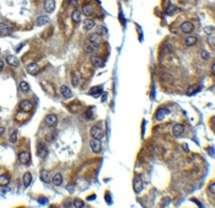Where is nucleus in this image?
I'll list each match as a JSON object with an SVG mask.
<instances>
[{
	"label": "nucleus",
	"mask_w": 215,
	"mask_h": 208,
	"mask_svg": "<svg viewBox=\"0 0 215 208\" xmlns=\"http://www.w3.org/2000/svg\"><path fill=\"white\" fill-rule=\"evenodd\" d=\"M37 155H38L41 159L47 158V155H48V148L43 142H39L38 145H37Z\"/></svg>",
	"instance_id": "1"
},
{
	"label": "nucleus",
	"mask_w": 215,
	"mask_h": 208,
	"mask_svg": "<svg viewBox=\"0 0 215 208\" xmlns=\"http://www.w3.org/2000/svg\"><path fill=\"white\" fill-rule=\"evenodd\" d=\"M90 133L91 136H92V138H98V139H101V138L103 137V130L101 127H98V126H92L90 129Z\"/></svg>",
	"instance_id": "2"
},
{
	"label": "nucleus",
	"mask_w": 215,
	"mask_h": 208,
	"mask_svg": "<svg viewBox=\"0 0 215 208\" xmlns=\"http://www.w3.org/2000/svg\"><path fill=\"white\" fill-rule=\"evenodd\" d=\"M133 187H134V191L136 193H139L140 191L143 190V180H142V176H140V175H136V176L134 177Z\"/></svg>",
	"instance_id": "3"
},
{
	"label": "nucleus",
	"mask_w": 215,
	"mask_h": 208,
	"mask_svg": "<svg viewBox=\"0 0 215 208\" xmlns=\"http://www.w3.org/2000/svg\"><path fill=\"white\" fill-rule=\"evenodd\" d=\"M180 28H181V31L183 32V33H192L193 30H194V26H193L192 22L184 21V22L181 23V27Z\"/></svg>",
	"instance_id": "4"
},
{
	"label": "nucleus",
	"mask_w": 215,
	"mask_h": 208,
	"mask_svg": "<svg viewBox=\"0 0 215 208\" xmlns=\"http://www.w3.org/2000/svg\"><path fill=\"white\" fill-rule=\"evenodd\" d=\"M90 146L91 149H92L93 153H98L101 150V139H98V138H93V139H91L90 142Z\"/></svg>",
	"instance_id": "5"
},
{
	"label": "nucleus",
	"mask_w": 215,
	"mask_h": 208,
	"mask_svg": "<svg viewBox=\"0 0 215 208\" xmlns=\"http://www.w3.org/2000/svg\"><path fill=\"white\" fill-rule=\"evenodd\" d=\"M44 122L48 127H54V126L58 123V117L55 115H53V113H51V115H48L47 117H45Z\"/></svg>",
	"instance_id": "6"
},
{
	"label": "nucleus",
	"mask_w": 215,
	"mask_h": 208,
	"mask_svg": "<svg viewBox=\"0 0 215 208\" xmlns=\"http://www.w3.org/2000/svg\"><path fill=\"white\" fill-rule=\"evenodd\" d=\"M168 115H170V110L168 108H159L158 112H156V115H155V118L158 121H162L164 118Z\"/></svg>",
	"instance_id": "7"
},
{
	"label": "nucleus",
	"mask_w": 215,
	"mask_h": 208,
	"mask_svg": "<svg viewBox=\"0 0 215 208\" xmlns=\"http://www.w3.org/2000/svg\"><path fill=\"white\" fill-rule=\"evenodd\" d=\"M26 70L28 74H31V75H36L37 73L39 72V65L37 64V63H30L26 67Z\"/></svg>",
	"instance_id": "8"
},
{
	"label": "nucleus",
	"mask_w": 215,
	"mask_h": 208,
	"mask_svg": "<svg viewBox=\"0 0 215 208\" xmlns=\"http://www.w3.org/2000/svg\"><path fill=\"white\" fill-rule=\"evenodd\" d=\"M30 159H31V154L28 152H21L19 154V161L21 163V164H28L30 163Z\"/></svg>",
	"instance_id": "9"
},
{
	"label": "nucleus",
	"mask_w": 215,
	"mask_h": 208,
	"mask_svg": "<svg viewBox=\"0 0 215 208\" xmlns=\"http://www.w3.org/2000/svg\"><path fill=\"white\" fill-rule=\"evenodd\" d=\"M44 10L47 13H53L55 10V1L54 0H45L44 1Z\"/></svg>",
	"instance_id": "10"
},
{
	"label": "nucleus",
	"mask_w": 215,
	"mask_h": 208,
	"mask_svg": "<svg viewBox=\"0 0 215 208\" xmlns=\"http://www.w3.org/2000/svg\"><path fill=\"white\" fill-rule=\"evenodd\" d=\"M20 108L22 110L23 112H28L32 110V104L30 100H22L21 102H20Z\"/></svg>",
	"instance_id": "11"
},
{
	"label": "nucleus",
	"mask_w": 215,
	"mask_h": 208,
	"mask_svg": "<svg viewBox=\"0 0 215 208\" xmlns=\"http://www.w3.org/2000/svg\"><path fill=\"white\" fill-rule=\"evenodd\" d=\"M183 132H184V126H182V124H175L172 127V133H173V136H176V137L182 136Z\"/></svg>",
	"instance_id": "12"
},
{
	"label": "nucleus",
	"mask_w": 215,
	"mask_h": 208,
	"mask_svg": "<svg viewBox=\"0 0 215 208\" xmlns=\"http://www.w3.org/2000/svg\"><path fill=\"white\" fill-rule=\"evenodd\" d=\"M81 13L86 15V16H91V15H93L95 13V9L92 7V5H89V4H85L84 6H82V9H81Z\"/></svg>",
	"instance_id": "13"
},
{
	"label": "nucleus",
	"mask_w": 215,
	"mask_h": 208,
	"mask_svg": "<svg viewBox=\"0 0 215 208\" xmlns=\"http://www.w3.org/2000/svg\"><path fill=\"white\" fill-rule=\"evenodd\" d=\"M59 91H60L61 95H63V96L65 97V99H69V97H71V96H73L71 91H70V89L67 86V85H61L60 89H59Z\"/></svg>",
	"instance_id": "14"
},
{
	"label": "nucleus",
	"mask_w": 215,
	"mask_h": 208,
	"mask_svg": "<svg viewBox=\"0 0 215 208\" xmlns=\"http://www.w3.org/2000/svg\"><path fill=\"white\" fill-rule=\"evenodd\" d=\"M6 62L9 65H11V67H19L20 65V60L16 58L15 56H7L6 57Z\"/></svg>",
	"instance_id": "15"
},
{
	"label": "nucleus",
	"mask_w": 215,
	"mask_h": 208,
	"mask_svg": "<svg viewBox=\"0 0 215 208\" xmlns=\"http://www.w3.org/2000/svg\"><path fill=\"white\" fill-rule=\"evenodd\" d=\"M91 63H92V65L95 68H101L103 65V60L100 58V57L92 56V57H91Z\"/></svg>",
	"instance_id": "16"
},
{
	"label": "nucleus",
	"mask_w": 215,
	"mask_h": 208,
	"mask_svg": "<svg viewBox=\"0 0 215 208\" xmlns=\"http://www.w3.org/2000/svg\"><path fill=\"white\" fill-rule=\"evenodd\" d=\"M22 181H23V186L28 187L32 182V174L31 173H25L23 176H22Z\"/></svg>",
	"instance_id": "17"
},
{
	"label": "nucleus",
	"mask_w": 215,
	"mask_h": 208,
	"mask_svg": "<svg viewBox=\"0 0 215 208\" xmlns=\"http://www.w3.org/2000/svg\"><path fill=\"white\" fill-rule=\"evenodd\" d=\"M49 17H47V16H39V17H37L36 20V25L37 26H44L47 25V23H49Z\"/></svg>",
	"instance_id": "18"
},
{
	"label": "nucleus",
	"mask_w": 215,
	"mask_h": 208,
	"mask_svg": "<svg viewBox=\"0 0 215 208\" xmlns=\"http://www.w3.org/2000/svg\"><path fill=\"white\" fill-rule=\"evenodd\" d=\"M41 179H42L43 182L48 183L49 181H51V174H49V171L45 170V169H43L42 171H41Z\"/></svg>",
	"instance_id": "19"
},
{
	"label": "nucleus",
	"mask_w": 215,
	"mask_h": 208,
	"mask_svg": "<svg viewBox=\"0 0 215 208\" xmlns=\"http://www.w3.org/2000/svg\"><path fill=\"white\" fill-rule=\"evenodd\" d=\"M52 182H53V185L54 186H60L61 185V182H63V176H61V174H55L54 176H53L52 179Z\"/></svg>",
	"instance_id": "20"
},
{
	"label": "nucleus",
	"mask_w": 215,
	"mask_h": 208,
	"mask_svg": "<svg viewBox=\"0 0 215 208\" xmlns=\"http://www.w3.org/2000/svg\"><path fill=\"white\" fill-rule=\"evenodd\" d=\"M81 83H82L81 76L77 75V74H73V78H71V84H73V86H74V88H77L79 85H81Z\"/></svg>",
	"instance_id": "21"
},
{
	"label": "nucleus",
	"mask_w": 215,
	"mask_h": 208,
	"mask_svg": "<svg viewBox=\"0 0 215 208\" xmlns=\"http://www.w3.org/2000/svg\"><path fill=\"white\" fill-rule=\"evenodd\" d=\"M0 33L1 35H10L11 33V27L7 26L6 23H0Z\"/></svg>",
	"instance_id": "22"
},
{
	"label": "nucleus",
	"mask_w": 215,
	"mask_h": 208,
	"mask_svg": "<svg viewBox=\"0 0 215 208\" xmlns=\"http://www.w3.org/2000/svg\"><path fill=\"white\" fill-rule=\"evenodd\" d=\"M93 26H95V21H93V20L87 19V20H85V21H84V30L85 31H90L91 28H93Z\"/></svg>",
	"instance_id": "23"
},
{
	"label": "nucleus",
	"mask_w": 215,
	"mask_h": 208,
	"mask_svg": "<svg viewBox=\"0 0 215 208\" xmlns=\"http://www.w3.org/2000/svg\"><path fill=\"white\" fill-rule=\"evenodd\" d=\"M90 42L91 43H93V44H100L101 42V35H98V33H93V35H91L90 36Z\"/></svg>",
	"instance_id": "24"
},
{
	"label": "nucleus",
	"mask_w": 215,
	"mask_h": 208,
	"mask_svg": "<svg viewBox=\"0 0 215 208\" xmlns=\"http://www.w3.org/2000/svg\"><path fill=\"white\" fill-rule=\"evenodd\" d=\"M197 37H193V36H188L187 38L184 39V43H186V46H188V47H191V46H194V44L197 43Z\"/></svg>",
	"instance_id": "25"
},
{
	"label": "nucleus",
	"mask_w": 215,
	"mask_h": 208,
	"mask_svg": "<svg viewBox=\"0 0 215 208\" xmlns=\"http://www.w3.org/2000/svg\"><path fill=\"white\" fill-rule=\"evenodd\" d=\"M81 19V11L80 10H74L71 14V20L74 22H79Z\"/></svg>",
	"instance_id": "26"
},
{
	"label": "nucleus",
	"mask_w": 215,
	"mask_h": 208,
	"mask_svg": "<svg viewBox=\"0 0 215 208\" xmlns=\"http://www.w3.org/2000/svg\"><path fill=\"white\" fill-rule=\"evenodd\" d=\"M97 48H98V46L97 44H93V43H89L87 46L85 47V51L87 52V53H93V52H96L97 51Z\"/></svg>",
	"instance_id": "27"
},
{
	"label": "nucleus",
	"mask_w": 215,
	"mask_h": 208,
	"mask_svg": "<svg viewBox=\"0 0 215 208\" xmlns=\"http://www.w3.org/2000/svg\"><path fill=\"white\" fill-rule=\"evenodd\" d=\"M101 92H102V86H93V88L90 90V94H91L92 96H98Z\"/></svg>",
	"instance_id": "28"
},
{
	"label": "nucleus",
	"mask_w": 215,
	"mask_h": 208,
	"mask_svg": "<svg viewBox=\"0 0 215 208\" xmlns=\"http://www.w3.org/2000/svg\"><path fill=\"white\" fill-rule=\"evenodd\" d=\"M17 136H19L17 129H14V130H12V132H11L10 137H9V139H10L11 143H16V142H17Z\"/></svg>",
	"instance_id": "29"
},
{
	"label": "nucleus",
	"mask_w": 215,
	"mask_h": 208,
	"mask_svg": "<svg viewBox=\"0 0 215 208\" xmlns=\"http://www.w3.org/2000/svg\"><path fill=\"white\" fill-rule=\"evenodd\" d=\"M20 90L22 92H28L30 91V85H28L26 81H21V83H20Z\"/></svg>",
	"instance_id": "30"
},
{
	"label": "nucleus",
	"mask_w": 215,
	"mask_h": 208,
	"mask_svg": "<svg viewBox=\"0 0 215 208\" xmlns=\"http://www.w3.org/2000/svg\"><path fill=\"white\" fill-rule=\"evenodd\" d=\"M176 11H178V9H177L176 6H173V5H170V6H168L167 9H166V14L171 16V15H173V14H176Z\"/></svg>",
	"instance_id": "31"
},
{
	"label": "nucleus",
	"mask_w": 215,
	"mask_h": 208,
	"mask_svg": "<svg viewBox=\"0 0 215 208\" xmlns=\"http://www.w3.org/2000/svg\"><path fill=\"white\" fill-rule=\"evenodd\" d=\"M9 181H10V179L7 175H1V176H0V185H7Z\"/></svg>",
	"instance_id": "32"
},
{
	"label": "nucleus",
	"mask_w": 215,
	"mask_h": 208,
	"mask_svg": "<svg viewBox=\"0 0 215 208\" xmlns=\"http://www.w3.org/2000/svg\"><path fill=\"white\" fill-rule=\"evenodd\" d=\"M84 206H85V203L82 202L80 198H75V199H74V207L79 208V207H84Z\"/></svg>",
	"instance_id": "33"
},
{
	"label": "nucleus",
	"mask_w": 215,
	"mask_h": 208,
	"mask_svg": "<svg viewBox=\"0 0 215 208\" xmlns=\"http://www.w3.org/2000/svg\"><path fill=\"white\" fill-rule=\"evenodd\" d=\"M200 57H202V58H203L204 60H208L209 57H210V54H209V52L206 51V49H202V51H200Z\"/></svg>",
	"instance_id": "34"
},
{
	"label": "nucleus",
	"mask_w": 215,
	"mask_h": 208,
	"mask_svg": "<svg viewBox=\"0 0 215 208\" xmlns=\"http://www.w3.org/2000/svg\"><path fill=\"white\" fill-rule=\"evenodd\" d=\"M204 32L206 35H214V26H206L205 28H204Z\"/></svg>",
	"instance_id": "35"
},
{
	"label": "nucleus",
	"mask_w": 215,
	"mask_h": 208,
	"mask_svg": "<svg viewBox=\"0 0 215 208\" xmlns=\"http://www.w3.org/2000/svg\"><path fill=\"white\" fill-rule=\"evenodd\" d=\"M208 192L214 197V195H215V185H214V182H212V183H210V185L208 186Z\"/></svg>",
	"instance_id": "36"
},
{
	"label": "nucleus",
	"mask_w": 215,
	"mask_h": 208,
	"mask_svg": "<svg viewBox=\"0 0 215 208\" xmlns=\"http://www.w3.org/2000/svg\"><path fill=\"white\" fill-rule=\"evenodd\" d=\"M194 89H197L196 85H192V86H189V88H188V91H187L188 95H193V92L196 91V90H194Z\"/></svg>",
	"instance_id": "37"
},
{
	"label": "nucleus",
	"mask_w": 215,
	"mask_h": 208,
	"mask_svg": "<svg viewBox=\"0 0 215 208\" xmlns=\"http://www.w3.org/2000/svg\"><path fill=\"white\" fill-rule=\"evenodd\" d=\"M98 32H100L98 35L106 36V35H107V28H106V27H103V26H101V27H100V31H98Z\"/></svg>",
	"instance_id": "38"
},
{
	"label": "nucleus",
	"mask_w": 215,
	"mask_h": 208,
	"mask_svg": "<svg viewBox=\"0 0 215 208\" xmlns=\"http://www.w3.org/2000/svg\"><path fill=\"white\" fill-rule=\"evenodd\" d=\"M208 41H209L210 46H212V47L214 48V35H209V37H208Z\"/></svg>",
	"instance_id": "39"
},
{
	"label": "nucleus",
	"mask_w": 215,
	"mask_h": 208,
	"mask_svg": "<svg viewBox=\"0 0 215 208\" xmlns=\"http://www.w3.org/2000/svg\"><path fill=\"white\" fill-rule=\"evenodd\" d=\"M86 117H87L89 121H90L91 118H92V112H91V111H86Z\"/></svg>",
	"instance_id": "40"
},
{
	"label": "nucleus",
	"mask_w": 215,
	"mask_h": 208,
	"mask_svg": "<svg viewBox=\"0 0 215 208\" xmlns=\"http://www.w3.org/2000/svg\"><path fill=\"white\" fill-rule=\"evenodd\" d=\"M210 72H212V74H215V64H214V63L212 64V68H210Z\"/></svg>",
	"instance_id": "41"
},
{
	"label": "nucleus",
	"mask_w": 215,
	"mask_h": 208,
	"mask_svg": "<svg viewBox=\"0 0 215 208\" xmlns=\"http://www.w3.org/2000/svg\"><path fill=\"white\" fill-rule=\"evenodd\" d=\"M73 187H74V185H68V187H67V189H68V191H70V192H73Z\"/></svg>",
	"instance_id": "42"
},
{
	"label": "nucleus",
	"mask_w": 215,
	"mask_h": 208,
	"mask_svg": "<svg viewBox=\"0 0 215 208\" xmlns=\"http://www.w3.org/2000/svg\"><path fill=\"white\" fill-rule=\"evenodd\" d=\"M23 47V43L22 44H20V46H17V48H16V52H20V49Z\"/></svg>",
	"instance_id": "43"
},
{
	"label": "nucleus",
	"mask_w": 215,
	"mask_h": 208,
	"mask_svg": "<svg viewBox=\"0 0 215 208\" xmlns=\"http://www.w3.org/2000/svg\"><path fill=\"white\" fill-rule=\"evenodd\" d=\"M3 68H4V62H3V60H0V72L3 70Z\"/></svg>",
	"instance_id": "44"
},
{
	"label": "nucleus",
	"mask_w": 215,
	"mask_h": 208,
	"mask_svg": "<svg viewBox=\"0 0 215 208\" xmlns=\"http://www.w3.org/2000/svg\"><path fill=\"white\" fill-rule=\"evenodd\" d=\"M70 4H73V5H76V4H77V0H70Z\"/></svg>",
	"instance_id": "45"
},
{
	"label": "nucleus",
	"mask_w": 215,
	"mask_h": 208,
	"mask_svg": "<svg viewBox=\"0 0 215 208\" xmlns=\"http://www.w3.org/2000/svg\"><path fill=\"white\" fill-rule=\"evenodd\" d=\"M0 51H1V49H0Z\"/></svg>",
	"instance_id": "46"
}]
</instances>
